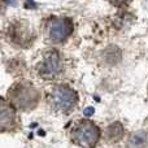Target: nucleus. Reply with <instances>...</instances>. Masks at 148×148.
I'll list each match as a JSON object with an SVG mask.
<instances>
[{"label": "nucleus", "instance_id": "1", "mask_svg": "<svg viewBox=\"0 0 148 148\" xmlns=\"http://www.w3.org/2000/svg\"><path fill=\"white\" fill-rule=\"evenodd\" d=\"M9 104L18 109H33L39 101V92L30 82H18L8 92Z\"/></svg>", "mask_w": 148, "mask_h": 148}, {"label": "nucleus", "instance_id": "2", "mask_svg": "<svg viewBox=\"0 0 148 148\" xmlns=\"http://www.w3.org/2000/svg\"><path fill=\"white\" fill-rule=\"evenodd\" d=\"M78 103V95L66 84L56 86L48 95V104L55 112L68 113Z\"/></svg>", "mask_w": 148, "mask_h": 148}, {"label": "nucleus", "instance_id": "3", "mask_svg": "<svg viewBox=\"0 0 148 148\" xmlns=\"http://www.w3.org/2000/svg\"><path fill=\"white\" fill-rule=\"evenodd\" d=\"M100 130L91 121H81L72 130V140L82 148H91L97 143Z\"/></svg>", "mask_w": 148, "mask_h": 148}, {"label": "nucleus", "instance_id": "4", "mask_svg": "<svg viewBox=\"0 0 148 148\" xmlns=\"http://www.w3.org/2000/svg\"><path fill=\"white\" fill-rule=\"evenodd\" d=\"M62 70V61L59 52L52 49L43 55L36 66V72L44 79H55Z\"/></svg>", "mask_w": 148, "mask_h": 148}, {"label": "nucleus", "instance_id": "5", "mask_svg": "<svg viewBox=\"0 0 148 148\" xmlns=\"http://www.w3.org/2000/svg\"><path fill=\"white\" fill-rule=\"evenodd\" d=\"M73 29L74 26L72 20L66 17H53L48 20L46 26L48 39L55 42V43L64 42L73 33Z\"/></svg>", "mask_w": 148, "mask_h": 148}, {"label": "nucleus", "instance_id": "6", "mask_svg": "<svg viewBox=\"0 0 148 148\" xmlns=\"http://www.w3.org/2000/svg\"><path fill=\"white\" fill-rule=\"evenodd\" d=\"M8 36L12 43L21 47H27L34 40L33 30L29 26V23L23 20H18L10 23L8 29Z\"/></svg>", "mask_w": 148, "mask_h": 148}, {"label": "nucleus", "instance_id": "7", "mask_svg": "<svg viewBox=\"0 0 148 148\" xmlns=\"http://www.w3.org/2000/svg\"><path fill=\"white\" fill-rule=\"evenodd\" d=\"M16 123H17V116H16L14 107L5 101V99H1V117H0L1 131L12 130L14 129Z\"/></svg>", "mask_w": 148, "mask_h": 148}, {"label": "nucleus", "instance_id": "8", "mask_svg": "<svg viewBox=\"0 0 148 148\" xmlns=\"http://www.w3.org/2000/svg\"><path fill=\"white\" fill-rule=\"evenodd\" d=\"M123 134H125V130H123V126L121 125L120 122L110 123V125L107 127V130H105L107 139L109 142H113V143L121 140L122 136H123Z\"/></svg>", "mask_w": 148, "mask_h": 148}, {"label": "nucleus", "instance_id": "9", "mask_svg": "<svg viewBox=\"0 0 148 148\" xmlns=\"http://www.w3.org/2000/svg\"><path fill=\"white\" fill-rule=\"evenodd\" d=\"M148 144V134L144 131L134 133L127 140V148H146Z\"/></svg>", "mask_w": 148, "mask_h": 148}, {"label": "nucleus", "instance_id": "10", "mask_svg": "<svg viewBox=\"0 0 148 148\" xmlns=\"http://www.w3.org/2000/svg\"><path fill=\"white\" fill-rule=\"evenodd\" d=\"M92 113H94V108H87V109H84V114L86 116H91Z\"/></svg>", "mask_w": 148, "mask_h": 148}, {"label": "nucleus", "instance_id": "11", "mask_svg": "<svg viewBox=\"0 0 148 148\" xmlns=\"http://www.w3.org/2000/svg\"><path fill=\"white\" fill-rule=\"evenodd\" d=\"M36 4H34V3H27V4H26V7H35Z\"/></svg>", "mask_w": 148, "mask_h": 148}]
</instances>
